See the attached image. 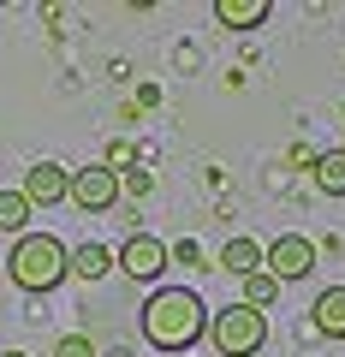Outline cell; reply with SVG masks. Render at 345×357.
I'll list each match as a JSON object with an SVG mask.
<instances>
[{
    "label": "cell",
    "mask_w": 345,
    "mask_h": 357,
    "mask_svg": "<svg viewBox=\"0 0 345 357\" xmlns=\"http://www.w3.org/2000/svg\"><path fill=\"white\" fill-rule=\"evenodd\" d=\"M309 321H316V333H328V340H345V286H328V292H316V304H309Z\"/></svg>",
    "instance_id": "ba28073f"
},
{
    "label": "cell",
    "mask_w": 345,
    "mask_h": 357,
    "mask_svg": "<svg viewBox=\"0 0 345 357\" xmlns=\"http://www.w3.org/2000/svg\"><path fill=\"white\" fill-rule=\"evenodd\" d=\"M0 357H30V351H0Z\"/></svg>",
    "instance_id": "ac0fdd59"
},
{
    "label": "cell",
    "mask_w": 345,
    "mask_h": 357,
    "mask_svg": "<svg viewBox=\"0 0 345 357\" xmlns=\"http://www.w3.org/2000/svg\"><path fill=\"white\" fill-rule=\"evenodd\" d=\"M208 340H215L220 357H256L262 345H268V316L250 304H227L208 316Z\"/></svg>",
    "instance_id": "3957f363"
},
{
    "label": "cell",
    "mask_w": 345,
    "mask_h": 357,
    "mask_svg": "<svg viewBox=\"0 0 345 357\" xmlns=\"http://www.w3.org/2000/svg\"><path fill=\"white\" fill-rule=\"evenodd\" d=\"M66 203H77L84 215H107V208L119 203V173H114V167H77Z\"/></svg>",
    "instance_id": "8992f818"
},
{
    "label": "cell",
    "mask_w": 345,
    "mask_h": 357,
    "mask_svg": "<svg viewBox=\"0 0 345 357\" xmlns=\"http://www.w3.org/2000/svg\"><path fill=\"white\" fill-rule=\"evenodd\" d=\"M66 268H72L77 280H102V274H114V250L107 244H77V250H66Z\"/></svg>",
    "instance_id": "30bf717a"
},
{
    "label": "cell",
    "mask_w": 345,
    "mask_h": 357,
    "mask_svg": "<svg viewBox=\"0 0 345 357\" xmlns=\"http://www.w3.org/2000/svg\"><path fill=\"white\" fill-rule=\"evenodd\" d=\"M274 298H280V280H268V274L256 268L250 280H244V298H238V304H250V310H268Z\"/></svg>",
    "instance_id": "5bb4252c"
},
{
    "label": "cell",
    "mask_w": 345,
    "mask_h": 357,
    "mask_svg": "<svg viewBox=\"0 0 345 357\" xmlns=\"http://www.w3.org/2000/svg\"><path fill=\"white\" fill-rule=\"evenodd\" d=\"M137 328H143V340L155 345V351H191L197 340L208 333V304L191 292V286H155L149 292V304H143V316H137Z\"/></svg>",
    "instance_id": "6da1fadb"
},
{
    "label": "cell",
    "mask_w": 345,
    "mask_h": 357,
    "mask_svg": "<svg viewBox=\"0 0 345 357\" xmlns=\"http://www.w3.org/2000/svg\"><path fill=\"white\" fill-rule=\"evenodd\" d=\"M54 357H95V340L90 333H66V340L54 345Z\"/></svg>",
    "instance_id": "2e32d148"
},
{
    "label": "cell",
    "mask_w": 345,
    "mask_h": 357,
    "mask_svg": "<svg viewBox=\"0 0 345 357\" xmlns=\"http://www.w3.org/2000/svg\"><path fill=\"white\" fill-rule=\"evenodd\" d=\"M66 191H72V173H66L60 161H36V167H24V185H18V197H24L30 208H54V203H66Z\"/></svg>",
    "instance_id": "52a82bcc"
},
{
    "label": "cell",
    "mask_w": 345,
    "mask_h": 357,
    "mask_svg": "<svg viewBox=\"0 0 345 357\" xmlns=\"http://www.w3.org/2000/svg\"><path fill=\"white\" fill-rule=\"evenodd\" d=\"M215 268H227V274L250 280L256 268H262V244H256V238H244V232H238V238H227V250H220V262H215Z\"/></svg>",
    "instance_id": "8fae6325"
},
{
    "label": "cell",
    "mask_w": 345,
    "mask_h": 357,
    "mask_svg": "<svg viewBox=\"0 0 345 357\" xmlns=\"http://www.w3.org/2000/svg\"><path fill=\"white\" fill-rule=\"evenodd\" d=\"M309 178H316V191L345 197V149H321L316 161H309Z\"/></svg>",
    "instance_id": "7c38bea8"
},
{
    "label": "cell",
    "mask_w": 345,
    "mask_h": 357,
    "mask_svg": "<svg viewBox=\"0 0 345 357\" xmlns=\"http://www.w3.org/2000/svg\"><path fill=\"white\" fill-rule=\"evenodd\" d=\"M30 215H36V208H30L24 197H18V191H0V232H13V238H24V232H30Z\"/></svg>",
    "instance_id": "4fadbf2b"
},
{
    "label": "cell",
    "mask_w": 345,
    "mask_h": 357,
    "mask_svg": "<svg viewBox=\"0 0 345 357\" xmlns=\"http://www.w3.org/2000/svg\"><path fill=\"white\" fill-rule=\"evenodd\" d=\"M262 274L280 280V286L309 280V274H316V238H304V232H280L274 244H262Z\"/></svg>",
    "instance_id": "277c9868"
},
{
    "label": "cell",
    "mask_w": 345,
    "mask_h": 357,
    "mask_svg": "<svg viewBox=\"0 0 345 357\" xmlns=\"http://www.w3.org/2000/svg\"><path fill=\"white\" fill-rule=\"evenodd\" d=\"M149 191H155V178L143 173V167H131V173L119 178V197H149Z\"/></svg>",
    "instance_id": "e0dca14e"
},
{
    "label": "cell",
    "mask_w": 345,
    "mask_h": 357,
    "mask_svg": "<svg viewBox=\"0 0 345 357\" xmlns=\"http://www.w3.org/2000/svg\"><path fill=\"white\" fill-rule=\"evenodd\" d=\"M114 268L125 274V280L149 286V280H161V274H167V244L155 238V232H131V238L114 250Z\"/></svg>",
    "instance_id": "5b68a950"
},
{
    "label": "cell",
    "mask_w": 345,
    "mask_h": 357,
    "mask_svg": "<svg viewBox=\"0 0 345 357\" xmlns=\"http://www.w3.org/2000/svg\"><path fill=\"white\" fill-rule=\"evenodd\" d=\"M6 274H13L18 292H54V286L72 274L66 268V244L54 238V232H24V238H13V250H6Z\"/></svg>",
    "instance_id": "7a4b0ae2"
},
{
    "label": "cell",
    "mask_w": 345,
    "mask_h": 357,
    "mask_svg": "<svg viewBox=\"0 0 345 357\" xmlns=\"http://www.w3.org/2000/svg\"><path fill=\"white\" fill-rule=\"evenodd\" d=\"M167 262H185V268H208V262H203V244H197V238H179V244H167Z\"/></svg>",
    "instance_id": "9a60e30c"
},
{
    "label": "cell",
    "mask_w": 345,
    "mask_h": 357,
    "mask_svg": "<svg viewBox=\"0 0 345 357\" xmlns=\"http://www.w3.org/2000/svg\"><path fill=\"white\" fill-rule=\"evenodd\" d=\"M268 0H215V18L227 30H256V24H268Z\"/></svg>",
    "instance_id": "9c48e42d"
}]
</instances>
